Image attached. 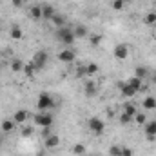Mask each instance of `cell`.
Returning a JSON list of instances; mask_svg holds the SVG:
<instances>
[{"label": "cell", "mask_w": 156, "mask_h": 156, "mask_svg": "<svg viewBox=\"0 0 156 156\" xmlns=\"http://www.w3.org/2000/svg\"><path fill=\"white\" fill-rule=\"evenodd\" d=\"M134 122H136L138 125H145L149 120H147V115H145L144 111H138V113L134 115Z\"/></svg>", "instance_id": "7402d4cb"}, {"label": "cell", "mask_w": 156, "mask_h": 156, "mask_svg": "<svg viewBox=\"0 0 156 156\" xmlns=\"http://www.w3.org/2000/svg\"><path fill=\"white\" fill-rule=\"evenodd\" d=\"M144 24H145V26H154L156 24V13L154 11H151V13H147V15L144 16Z\"/></svg>", "instance_id": "cb8c5ba5"}, {"label": "cell", "mask_w": 156, "mask_h": 156, "mask_svg": "<svg viewBox=\"0 0 156 156\" xmlns=\"http://www.w3.org/2000/svg\"><path fill=\"white\" fill-rule=\"evenodd\" d=\"M27 118H29V113L24 111V109H20V111H16V113L13 115L15 123H24V122H27Z\"/></svg>", "instance_id": "ac0fdd59"}, {"label": "cell", "mask_w": 156, "mask_h": 156, "mask_svg": "<svg viewBox=\"0 0 156 156\" xmlns=\"http://www.w3.org/2000/svg\"><path fill=\"white\" fill-rule=\"evenodd\" d=\"M9 37H11V40H22L24 38V31H22V27L20 26H13L11 29H9Z\"/></svg>", "instance_id": "2e32d148"}, {"label": "cell", "mask_w": 156, "mask_h": 156, "mask_svg": "<svg viewBox=\"0 0 156 156\" xmlns=\"http://www.w3.org/2000/svg\"><path fill=\"white\" fill-rule=\"evenodd\" d=\"M58 60L64 62V64H73V62L76 60V53H75L73 49H62V51L58 53Z\"/></svg>", "instance_id": "8992f818"}, {"label": "cell", "mask_w": 156, "mask_h": 156, "mask_svg": "<svg viewBox=\"0 0 156 156\" xmlns=\"http://www.w3.org/2000/svg\"><path fill=\"white\" fill-rule=\"evenodd\" d=\"M89 42H91V45H93V47H98V45L102 44V35H91Z\"/></svg>", "instance_id": "f546056e"}, {"label": "cell", "mask_w": 156, "mask_h": 156, "mask_svg": "<svg viewBox=\"0 0 156 156\" xmlns=\"http://www.w3.org/2000/svg\"><path fill=\"white\" fill-rule=\"evenodd\" d=\"M24 73H26L27 76L31 78L33 75H35V73H37V69H35V66H33V64L29 62V64H26V69H24Z\"/></svg>", "instance_id": "4dcf8cb0"}, {"label": "cell", "mask_w": 156, "mask_h": 156, "mask_svg": "<svg viewBox=\"0 0 156 156\" xmlns=\"http://www.w3.org/2000/svg\"><path fill=\"white\" fill-rule=\"evenodd\" d=\"M122 156H134V151L131 147H122Z\"/></svg>", "instance_id": "836d02e7"}, {"label": "cell", "mask_w": 156, "mask_h": 156, "mask_svg": "<svg viewBox=\"0 0 156 156\" xmlns=\"http://www.w3.org/2000/svg\"><path fill=\"white\" fill-rule=\"evenodd\" d=\"M83 93H85L87 98L96 96V94H98V85H96V82H94V80H87L85 85H83Z\"/></svg>", "instance_id": "ba28073f"}, {"label": "cell", "mask_w": 156, "mask_h": 156, "mask_svg": "<svg viewBox=\"0 0 156 156\" xmlns=\"http://www.w3.org/2000/svg\"><path fill=\"white\" fill-rule=\"evenodd\" d=\"M47 51H44V49H40V51H37L35 55H33V58H31V64L35 66V69L37 71H40V69H44L45 67V64H47Z\"/></svg>", "instance_id": "277c9868"}, {"label": "cell", "mask_w": 156, "mask_h": 156, "mask_svg": "<svg viewBox=\"0 0 156 156\" xmlns=\"http://www.w3.org/2000/svg\"><path fill=\"white\" fill-rule=\"evenodd\" d=\"M33 134V127H29V125H26V127H22V131H20V136H24V138H27V136H31Z\"/></svg>", "instance_id": "d6a6232c"}, {"label": "cell", "mask_w": 156, "mask_h": 156, "mask_svg": "<svg viewBox=\"0 0 156 156\" xmlns=\"http://www.w3.org/2000/svg\"><path fill=\"white\" fill-rule=\"evenodd\" d=\"M44 145H45V149H56V147L60 145V136L51 133L49 136L44 138Z\"/></svg>", "instance_id": "9c48e42d"}, {"label": "cell", "mask_w": 156, "mask_h": 156, "mask_svg": "<svg viewBox=\"0 0 156 156\" xmlns=\"http://www.w3.org/2000/svg\"><path fill=\"white\" fill-rule=\"evenodd\" d=\"M0 147H2V136H0Z\"/></svg>", "instance_id": "8d00e7d4"}, {"label": "cell", "mask_w": 156, "mask_h": 156, "mask_svg": "<svg viewBox=\"0 0 156 156\" xmlns=\"http://www.w3.org/2000/svg\"><path fill=\"white\" fill-rule=\"evenodd\" d=\"M134 76L144 80V78L147 76V69H145V67H142V66H140V67H136V69H134Z\"/></svg>", "instance_id": "f1b7e54d"}, {"label": "cell", "mask_w": 156, "mask_h": 156, "mask_svg": "<svg viewBox=\"0 0 156 156\" xmlns=\"http://www.w3.org/2000/svg\"><path fill=\"white\" fill-rule=\"evenodd\" d=\"M127 83H129L131 87H134L136 91H140V89H142V78L133 76V78H129V80H127Z\"/></svg>", "instance_id": "484cf974"}, {"label": "cell", "mask_w": 156, "mask_h": 156, "mask_svg": "<svg viewBox=\"0 0 156 156\" xmlns=\"http://www.w3.org/2000/svg\"><path fill=\"white\" fill-rule=\"evenodd\" d=\"M37 156H45V154H44V153H38V154H37Z\"/></svg>", "instance_id": "d590c367"}, {"label": "cell", "mask_w": 156, "mask_h": 156, "mask_svg": "<svg viewBox=\"0 0 156 156\" xmlns=\"http://www.w3.org/2000/svg\"><path fill=\"white\" fill-rule=\"evenodd\" d=\"M111 7H113L115 11H123V9H125V2H123V0H113V2H111Z\"/></svg>", "instance_id": "83f0119b"}, {"label": "cell", "mask_w": 156, "mask_h": 156, "mask_svg": "<svg viewBox=\"0 0 156 156\" xmlns=\"http://www.w3.org/2000/svg\"><path fill=\"white\" fill-rule=\"evenodd\" d=\"M51 22H53V24H55V26H56V27H58V29H60V27H64V26H66V18H64V16H62V15H55V16H53V18H51Z\"/></svg>", "instance_id": "d4e9b609"}, {"label": "cell", "mask_w": 156, "mask_h": 156, "mask_svg": "<svg viewBox=\"0 0 156 156\" xmlns=\"http://www.w3.org/2000/svg\"><path fill=\"white\" fill-rule=\"evenodd\" d=\"M100 73V66L96 64V62H89V64H85V67H83V75L89 78H93L94 75H98Z\"/></svg>", "instance_id": "8fae6325"}, {"label": "cell", "mask_w": 156, "mask_h": 156, "mask_svg": "<svg viewBox=\"0 0 156 156\" xmlns=\"http://www.w3.org/2000/svg\"><path fill=\"white\" fill-rule=\"evenodd\" d=\"M142 107H144L145 111H153V109H156V98L154 96H145L144 102H142Z\"/></svg>", "instance_id": "e0dca14e"}, {"label": "cell", "mask_w": 156, "mask_h": 156, "mask_svg": "<svg viewBox=\"0 0 156 156\" xmlns=\"http://www.w3.org/2000/svg\"><path fill=\"white\" fill-rule=\"evenodd\" d=\"M9 66H11V71L13 73H24V69H26V62L20 60V58H13Z\"/></svg>", "instance_id": "4fadbf2b"}, {"label": "cell", "mask_w": 156, "mask_h": 156, "mask_svg": "<svg viewBox=\"0 0 156 156\" xmlns=\"http://www.w3.org/2000/svg\"><path fill=\"white\" fill-rule=\"evenodd\" d=\"M71 151H73V154H76V156H83L85 154V151H87V147H85L83 144H75Z\"/></svg>", "instance_id": "603a6c76"}, {"label": "cell", "mask_w": 156, "mask_h": 156, "mask_svg": "<svg viewBox=\"0 0 156 156\" xmlns=\"http://www.w3.org/2000/svg\"><path fill=\"white\" fill-rule=\"evenodd\" d=\"M118 120H120V123H122V125H129V123L134 120V116H131V115H127V113H120Z\"/></svg>", "instance_id": "4316f807"}, {"label": "cell", "mask_w": 156, "mask_h": 156, "mask_svg": "<svg viewBox=\"0 0 156 156\" xmlns=\"http://www.w3.org/2000/svg\"><path fill=\"white\" fill-rule=\"evenodd\" d=\"M56 104H55V98L49 94V93H40L38 100H37V109H38L40 113H47V111H51L53 107H55Z\"/></svg>", "instance_id": "6da1fadb"}, {"label": "cell", "mask_w": 156, "mask_h": 156, "mask_svg": "<svg viewBox=\"0 0 156 156\" xmlns=\"http://www.w3.org/2000/svg\"><path fill=\"white\" fill-rule=\"evenodd\" d=\"M55 15L56 13H55V7L53 5H49V4H44L42 5V20H51Z\"/></svg>", "instance_id": "5bb4252c"}, {"label": "cell", "mask_w": 156, "mask_h": 156, "mask_svg": "<svg viewBox=\"0 0 156 156\" xmlns=\"http://www.w3.org/2000/svg\"><path fill=\"white\" fill-rule=\"evenodd\" d=\"M123 113H127V115H131V116H134V115L138 113V107H136L134 104H131V102H127V104H123Z\"/></svg>", "instance_id": "44dd1931"}, {"label": "cell", "mask_w": 156, "mask_h": 156, "mask_svg": "<svg viewBox=\"0 0 156 156\" xmlns=\"http://www.w3.org/2000/svg\"><path fill=\"white\" fill-rule=\"evenodd\" d=\"M56 38L60 40L64 45H73L75 44V40H76V37H75V31L73 29H69V27H60L58 31H56Z\"/></svg>", "instance_id": "7a4b0ae2"}, {"label": "cell", "mask_w": 156, "mask_h": 156, "mask_svg": "<svg viewBox=\"0 0 156 156\" xmlns=\"http://www.w3.org/2000/svg\"><path fill=\"white\" fill-rule=\"evenodd\" d=\"M0 64H2V58H0Z\"/></svg>", "instance_id": "74e56055"}, {"label": "cell", "mask_w": 156, "mask_h": 156, "mask_svg": "<svg viewBox=\"0 0 156 156\" xmlns=\"http://www.w3.org/2000/svg\"><path fill=\"white\" fill-rule=\"evenodd\" d=\"M123 2H127V0H123Z\"/></svg>", "instance_id": "f35d334b"}, {"label": "cell", "mask_w": 156, "mask_h": 156, "mask_svg": "<svg viewBox=\"0 0 156 156\" xmlns=\"http://www.w3.org/2000/svg\"><path fill=\"white\" fill-rule=\"evenodd\" d=\"M35 123L40 127H51L53 125V115L47 111V113H38L35 115Z\"/></svg>", "instance_id": "5b68a950"}, {"label": "cell", "mask_w": 156, "mask_h": 156, "mask_svg": "<svg viewBox=\"0 0 156 156\" xmlns=\"http://www.w3.org/2000/svg\"><path fill=\"white\" fill-rule=\"evenodd\" d=\"M87 125H89V131H91L93 134H96V136H100V134L105 131V122L98 116L89 118V120H87Z\"/></svg>", "instance_id": "3957f363"}, {"label": "cell", "mask_w": 156, "mask_h": 156, "mask_svg": "<svg viewBox=\"0 0 156 156\" xmlns=\"http://www.w3.org/2000/svg\"><path fill=\"white\" fill-rule=\"evenodd\" d=\"M73 31H75V37H76V38H85V37L89 35L87 27H85V26H82V24H80V26H76Z\"/></svg>", "instance_id": "ffe728a7"}, {"label": "cell", "mask_w": 156, "mask_h": 156, "mask_svg": "<svg viewBox=\"0 0 156 156\" xmlns=\"http://www.w3.org/2000/svg\"><path fill=\"white\" fill-rule=\"evenodd\" d=\"M109 154L111 156H122V147H120V145H111V147H109Z\"/></svg>", "instance_id": "1f68e13d"}, {"label": "cell", "mask_w": 156, "mask_h": 156, "mask_svg": "<svg viewBox=\"0 0 156 156\" xmlns=\"http://www.w3.org/2000/svg\"><path fill=\"white\" fill-rule=\"evenodd\" d=\"M113 55H115L116 60H127L129 58V47L125 44H118V45H115V49H113Z\"/></svg>", "instance_id": "52a82bcc"}, {"label": "cell", "mask_w": 156, "mask_h": 156, "mask_svg": "<svg viewBox=\"0 0 156 156\" xmlns=\"http://www.w3.org/2000/svg\"><path fill=\"white\" fill-rule=\"evenodd\" d=\"M11 4H13V7H22L24 0H11Z\"/></svg>", "instance_id": "e575fe53"}, {"label": "cell", "mask_w": 156, "mask_h": 156, "mask_svg": "<svg viewBox=\"0 0 156 156\" xmlns=\"http://www.w3.org/2000/svg\"><path fill=\"white\" fill-rule=\"evenodd\" d=\"M144 133H145V138L147 140H154L156 138V120H151L144 125Z\"/></svg>", "instance_id": "30bf717a"}, {"label": "cell", "mask_w": 156, "mask_h": 156, "mask_svg": "<svg viewBox=\"0 0 156 156\" xmlns=\"http://www.w3.org/2000/svg\"><path fill=\"white\" fill-rule=\"evenodd\" d=\"M120 91H122V94H123L125 98H133V96L138 94V91H136L134 87H131L127 82H125V83H120Z\"/></svg>", "instance_id": "7c38bea8"}, {"label": "cell", "mask_w": 156, "mask_h": 156, "mask_svg": "<svg viewBox=\"0 0 156 156\" xmlns=\"http://www.w3.org/2000/svg\"><path fill=\"white\" fill-rule=\"evenodd\" d=\"M15 127H16V123H15V120H13V118H11V120H4V122L0 123V129H2V133H4V134L13 133V131H15Z\"/></svg>", "instance_id": "9a60e30c"}, {"label": "cell", "mask_w": 156, "mask_h": 156, "mask_svg": "<svg viewBox=\"0 0 156 156\" xmlns=\"http://www.w3.org/2000/svg\"><path fill=\"white\" fill-rule=\"evenodd\" d=\"M29 16H31L33 20H42V5H31Z\"/></svg>", "instance_id": "d6986e66"}]
</instances>
